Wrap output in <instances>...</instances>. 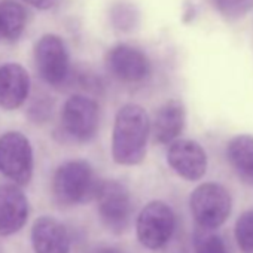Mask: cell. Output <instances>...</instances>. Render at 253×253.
I'll list each match as a JSON object with an SVG mask.
<instances>
[{"instance_id": "12", "label": "cell", "mask_w": 253, "mask_h": 253, "mask_svg": "<svg viewBox=\"0 0 253 253\" xmlns=\"http://www.w3.org/2000/svg\"><path fill=\"white\" fill-rule=\"evenodd\" d=\"M29 91L30 78L23 66L17 63L0 66V107L18 109L29 97Z\"/></svg>"}, {"instance_id": "2", "label": "cell", "mask_w": 253, "mask_h": 253, "mask_svg": "<svg viewBox=\"0 0 253 253\" xmlns=\"http://www.w3.org/2000/svg\"><path fill=\"white\" fill-rule=\"evenodd\" d=\"M100 182L86 161L75 160L61 164L52 177V192L63 206H76L95 198Z\"/></svg>"}, {"instance_id": "7", "label": "cell", "mask_w": 253, "mask_h": 253, "mask_svg": "<svg viewBox=\"0 0 253 253\" xmlns=\"http://www.w3.org/2000/svg\"><path fill=\"white\" fill-rule=\"evenodd\" d=\"M136 228L139 241L145 247L157 250L170 241L176 228V217L166 203L152 201L140 211Z\"/></svg>"}, {"instance_id": "20", "label": "cell", "mask_w": 253, "mask_h": 253, "mask_svg": "<svg viewBox=\"0 0 253 253\" xmlns=\"http://www.w3.org/2000/svg\"><path fill=\"white\" fill-rule=\"evenodd\" d=\"M195 253H228V249L219 235L201 234L195 240Z\"/></svg>"}, {"instance_id": "8", "label": "cell", "mask_w": 253, "mask_h": 253, "mask_svg": "<svg viewBox=\"0 0 253 253\" xmlns=\"http://www.w3.org/2000/svg\"><path fill=\"white\" fill-rule=\"evenodd\" d=\"M35 61L41 78L46 84L60 86L66 82L70 70V60L67 48L60 36H42L35 46Z\"/></svg>"}, {"instance_id": "11", "label": "cell", "mask_w": 253, "mask_h": 253, "mask_svg": "<svg viewBox=\"0 0 253 253\" xmlns=\"http://www.w3.org/2000/svg\"><path fill=\"white\" fill-rule=\"evenodd\" d=\"M29 201L14 185L0 186V235H12L27 222Z\"/></svg>"}, {"instance_id": "18", "label": "cell", "mask_w": 253, "mask_h": 253, "mask_svg": "<svg viewBox=\"0 0 253 253\" xmlns=\"http://www.w3.org/2000/svg\"><path fill=\"white\" fill-rule=\"evenodd\" d=\"M235 240L243 253H253V210L244 211L237 219Z\"/></svg>"}, {"instance_id": "10", "label": "cell", "mask_w": 253, "mask_h": 253, "mask_svg": "<svg viewBox=\"0 0 253 253\" xmlns=\"http://www.w3.org/2000/svg\"><path fill=\"white\" fill-rule=\"evenodd\" d=\"M170 167L186 180H198L206 174L207 155L206 151L194 140H176L167 152Z\"/></svg>"}, {"instance_id": "19", "label": "cell", "mask_w": 253, "mask_h": 253, "mask_svg": "<svg viewBox=\"0 0 253 253\" xmlns=\"http://www.w3.org/2000/svg\"><path fill=\"white\" fill-rule=\"evenodd\" d=\"M216 11L226 20H240L246 17L252 8L253 0H213Z\"/></svg>"}, {"instance_id": "21", "label": "cell", "mask_w": 253, "mask_h": 253, "mask_svg": "<svg viewBox=\"0 0 253 253\" xmlns=\"http://www.w3.org/2000/svg\"><path fill=\"white\" fill-rule=\"evenodd\" d=\"M26 3H29L30 6L36 8V9H41V11H46L49 8L54 6V3L57 0H24Z\"/></svg>"}, {"instance_id": "5", "label": "cell", "mask_w": 253, "mask_h": 253, "mask_svg": "<svg viewBox=\"0 0 253 253\" xmlns=\"http://www.w3.org/2000/svg\"><path fill=\"white\" fill-rule=\"evenodd\" d=\"M0 171L18 185H27L33 176V149L18 131L0 136Z\"/></svg>"}, {"instance_id": "1", "label": "cell", "mask_w": 253, "mask_h": 253, "mask_svg": "<svg viewBox=\"0 0 253 253\" xmlns=\"http://www.w3.org/2000/svg\"><path fill=\"white\" fill-rule=\"evenodd\" d=\"M151 121L139 104L122 106L115 118L112 136V157L116 164L136 166L145 160Z\"/></svg>"}, {"instance_id": "16", "label": "cell", "mask_w": 253, "mask_h": 253, "mask_svg": "<svg viewBox=\"0 0 253 253\" xmlns=\"http://www.w3.org/2000/svg\"><path fill=\"white\" fill-rule=\"evenodd\" d=\"M27 24V12L15 0L0 2V38L9 42L17 41Z\"/></svg>"}, {"instance_id": "15", "label": "cell", "mask_w": 253, "mask_h": 253, "mask_svg": "<svg viewBox=\"0 0 253 253\" xmlns=\"http://www.w3.org/2000/svg\"><path fill=\"white\" fill-rule=\"evenodd\" d=\"M226 158L240 180L253 186V137L247 134L234 137L228 143Z\"/></svg>"}, {"instance_id": "4", "label": "cell", "mask_w": 253, "mask_h": 253, "mask_svg": "<svg viewBox=\"0 0 253 253\" xmlns=\"http://www.w3.org/2000/svg\"><path fill=\"white\" fill-rule=\"evenodd\" d=\"M191 211L197 223L204 229L219 228L231 213V195L217 183L200 185L189 200Z\"/></svg>"}, {"instance_id": "13", "label": "cell", "mask_w": 253, "mask_h": 253, "mask_svg": "<svg viewBox=\"0 0 253 253\" xmlns=\"http://www.w3.org/2000/svg\"><path fill=\"white\" fill-rule=\"evenodd\" d=\"M32 243L36 253H69L70 237L63 223L51 216L35 220L32 228Z\"/></svg>"}, {"instance_id": "3", "label": "cell", "mask_w": 253, "mask_h": 253, "mask_svg": "<svg viewBox=\"0 0 253 253\" xmlns=\"http://www.w3.org/2000/svg\"><path fill=\"white\" fill-rule=\"evenodd\" d=\"M95 198L104 226L115 234L126 231L134 210L128 189L116 180H104L100 182Z\"/></svg>"}, {"instance_id": "17", "label": "cell", "mask_w": 253, "mask_h": 253, "mask_svg": "<svg viewBox=\"0 0 253 253\" xmlns=\"http://www.w3.org/2000/svg\"><path fill=\"white\" fill-rule=\"evenodd\" d=\"M110 23L116 30L131 32L139 23V12L131 3L119 0L110 8Z\"/></svg>"}, {"instance_id": "22", "label": "cell", "mask_w": 253, "mask_h": 253, "mask_svg": "<svg viewBox=\"0 0 253 253\" xmlns=\"http://www.w3.org/2000/svg\"><path fill=\"white\" fill-rule=\"evenodd\" d=\"M88 253H124V252L115 247H97V249L89 250Z\"/></svg>"}, {"instance_id": "9", "label": "cell", "mask_w": 253, "mask_h": 253, "mask_svg": "<svg viewBox=\"0 0 253 253\" xmlns=\"http://www.w3.org/2000/svg\"><path fill=\"white\" fill-rule=\"evenodd\" d=\"M109 72L121 82L140 84L152 73V66L148 55L136 46L119 43L106 55Z\"/></svg>"}, {"instance_id": "14", "label": "cell", "mask_w": 253, "mask_h": 253, "mask_svg": "<svg viewBox=\"0 0 253 253\" xmlns=\"http://www.w3.org/2000/svg\"><path fill=\"white\" fill-rule=\"evenodd\" d=\"M185 107L177 100H170L163 104L154 119V137L158 143L174 142L185 128Z\"/></svg>"}, {"instance_id": "6", "label": "cell", "mask_w": 253, "mask_h": 253, "mask_svg": "<svg viewBox=\"0 0 253 253\" xmlns=\"http://www.w3.org/2000/svg\"><path fill=\"white\" fill-rule=\"evenodd\" d=\"M98 106L85 95H72L63 106L61 125L64 133L75 142H89L98 130Z\"/></svg>"}]
</instances>
